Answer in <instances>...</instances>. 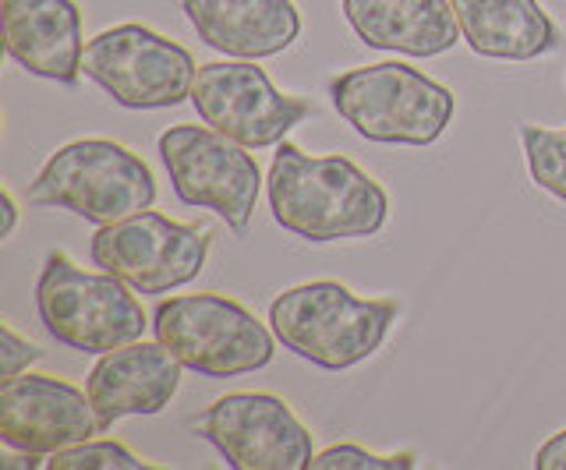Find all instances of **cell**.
I'll use <instances>...</instances> for the list:
<instances>
[{
	"label": "cell",
	"mask_w": 566,
	"mask_h": 470,
	"mask_svg": "<svg viewBox=\"0 0 566 470\" xmlns=\"http://www.w3.org/2000/svg\"><path fill=\"white\" fill-rule=\"evenodd\" d=\"M209 248V223H181L153 209L103 223L88 241L93 266L120 276L138 293H170L191 284L206 269Z\"/></svg>",
	"instance_id": "9c48e42d"
},
{
	"label": "cell",
	"mask_w": 566,
	"mask_h": 470,
	"mask_svg": "<svg viewBox=\"0 0 566 470\" xmlns=\"http://www.w3.org/2000/svg\"><path fill=\"white\" fill-rule=\"evenodd\" d=\"M29 202L67 209L88 223H117L146 213L156 202L153 167L114 138H78L43 163L29 184Z\"/></svg>",
	"instance_id": "277c9868"
},
{
	"label": "cell",
	"mask_w": 566,
	"mask_h": 470,
	"mask_svg": "<svg viewBox=\"0 0 566 470\" xmlns=\"http://www.w3.org/2000/svg\"><path fill=\"white\" fill-rule=\"evenodd\" d=\"M195 435L238 470H308L312 431L276 393H227L195 417Z\"/></svg>",
	"instance_id": "8fae6325"
},
{
	"label": "cell",
	"mask_w": 566,
	"mask_h": 470,
	"mask_svg": "<svg viewBox=\"0 0 566 470\" xmlns=\"http://www.w3.org/2000/svg\"><path fill=\"white\" fill-rule=\"evenodd\" d=\"M418 467V452H371L354 442H336L323 452H315L308 470H411Z\"/></svg>",
	"instance_id": "ffe728a7"
},
{
	"label": "cell",
	"mask_w": 566,
	"mask_h": 470,
	"mask_svg": "<svg viewBox=\"0 0 566 470\" xmlns=\"http://www.w3.org/2000/svg\"><path fill=\"white\" fill-rule=\"evenodd\" d=\"M191 107L202 117V125L230 135L248 149L280 146L301 120L315 114L312 99L280 93L265 67L241 57L199 64Z\"/></svg>",
	"instance_id": "30bf717a"
},
{
	"label": "cell",
	"mask_w": 566,
	"mask_h": 470,
	"mask_svg": "<svg viewBox=\"0 0 566 470\" xmlns=\"http://www.w3.org/2000/svg\"><path fill=\"white\" fill-rule=\"evenodd\" d=\"M35 361H43L40 346H35L32 340H25V337H18L11 322L0 325V375H4V378L22 375Z\"/></svg>",
	"instance_id": "44dd1931"
},
{
	"label": "cell",
	"mask_w": 566,
	"mask_h": 470,
	"mask_svg": "<svg viewBox=\"0 0 566 470\" xmlns=\"http://www.w3.org/2000/svg\"><path fill=\"white\" fill-rule=\"evenodd\" d=\"M397 319V301L358 298L340 280L297 284L270 301V329L283 351L323 372H347L368 361Z\"/></svg>",
	"instance_id": "7a4b0ae2"
},
{
	"label": "cell",
	"mask_w": 566,
	"mask_h": 470,
	"mask_svg": "<svg viewBox=\"0 0 566 470\" xmlns=\"http://www.w3.org/2000/svg\"><path fill=\"white\" fill-rule=\"evenodd\" d=\"M181 11L206 46L241 61L276 57L301 36L294 0H181Z\"/></svg>",
	"instance_id": "9a60e30c"
},
{
	"label": "cell",
	"mask_w": 566,
	"mask_h": 470,
	"mask_svg": "<svg viewBox=\"0 0 566 470\" xmlns=\"http://www.w3.org/2000/svg\"><path fill=\"white\" fill-rule=\"evenodd\" d=\"M336 114L376 146H432L450 128L457 96L400 61H379L329 82Z\"/></svg>",
	"instance_id": "3957f363"
},
{
	"label": "cell",
	"mask_w": 566,
	"mask_h": 470,
	"mask_svg": "<svg viewBox=\"0 0 566 470\" xmlns=\"http://www.w3.org/2000/svg\"><path fill=\"white\" fill-rule=\"evenodd\" d=\"M185 364L174 357L170 346L135 340L117 351L99 354L93 372L85 378L88 399H93L99 428H114L120 417L132 414H159L181 389Z\"/></svg>",
	"instance_id": "4fadbf2b"
},
{
	"label": "cell",
	"mask_w": 566,
	"mask_h": 470,
	"mask_svg": "<svg viewBox=\"0 0 566 470\" xmlns=\"http://www.w3.org/2000/svg\"><path fill=\"white\" fill-rule=\"evenodd\" d=\"M4 46L35 78L75 85L82 72V11L75 0H4Z\"/></svg>",
	"instance_id": "5bb4252c"
},
{
	"label": "cell",
	"mask_w": 566,
	"mask_h": 470,
	"mask_svg": "<svg viewBox=\"0 0 566 470\" xmlns=\"http://www.w3.org/2000/svg\"><path fill=\"white\" fill-rule=\"evenodd\" d=\"M460 40L489 61H538L559 46L542 0H450Z\"/></svg>",
	"instance_id": "e0dca14e"
},
{
	"label": "cell",
	"mask_w": 566,
	"mask_h": 470,
	"mask_svg": "<svg viewBox=\"0 0 566 470\" xmlns=\"http://www.w3.org/2000/svg\"><path fill=\"white\" fill-rule=\"evenodd\" d=\"M521 142L535 188L566 202V128L521 125Z\"/></svg>",
	"instance_id": "ac0fdd59"
},
{
	"label": "cell",
	"mask_w": 566,
	"mask_h": 470,
	"mask_svg": "<svg viewBox=\"0 0 566 470\" xmlns=\"http://www.w3.org/2000/svg\"><path fill=\"white\" fill-rule=\"evenodd\" d=\"M82 72L124 110H167L191 99L199 67L188 50L164 32L124 22L85 43Z\"/></svg>",
	"instance_id": "52a82bcc"
},
{
	"label": "cell",
	"mask_w": 566,
	"mask_h": 470,
	"mask_svg": "<svg viewBox=\"0 0 566 470\" xmlns=\"http://www.w3.org/2000/svg\"><path fill=\"white\" fill-rule=\"evenodd\" d=\"M153 463L138 460L128 446L114 439H85L64 446L46 457V470H149Z\"/></svg>",
	"instance_id": "d6986e66"
},
{
	"label": "cell",
	"mask_w": 566,
	"mask_h": 470,
	"mask_svg": "<svg viewBox=\"0 0 566 470\" xmlns=\"http://www.w3.org/2000/svg\"><path fill=\"white\" fill-rule=\"evenodd\" d=\"M273 220L308 245L376 237L389 220L386 188L340 152L312 156L294 142L273 152L265 178Z\"/></svg>",
	"instance_id": "6da1fadb"
},
{
	"label": "cell",
	"mask_w": 566,
	"mask_h": 470,
	"mask_svg": "<svg viewBox=\"0 0 566 470\" xmlns=\"http://www.w3.org/2000/svg\"><path fill=\"white\" fill-rule=\"evenodd\" d=\"M159 160L185 205L212 209L234 234L248 231L262 191V170L248 146L209 125H177L159 135Z\"/></svg>",
	"instance_id": "ba28073f"
},
{
	"label": "cell",
	"mask_w": 566,
	"mask_h": 470,
	"mask_svg": "<svg viewBox=\"0 0 566 470\" xmlns=\"http://www.w3.org/2000/svg\"><path fill=\"white\" fill-rule=\"evenodd\" d=\"M350 32L371 50L439 57L460 43L450 0H340Z\"/></svg>",
	"instance_id": "2e32d148"
},
{
	"label": "cell",
	"mask_w": 566,
	"mask_h": 470,
	"mask_svg": "<svg viewBox=\"0 0 566 470\" xmlns=\"http://www.w3.org/2000/svg\"><path fill=\"white\" fill-rule=\"evenodd\" d=\"M135 293L114 273H88L64 252H50L35 280V311L46 333L67 351L106 354L142 340L153 325Z\"/></svg>",
	"instance_id": "5b68a950"
},
{
	"label": "cell",
	"mask_w": 566,
	"mask_h": 470,
	"mask_svg": "<svg viewBox=\"0 0 566 470\" xmlns=\"http://www.w3.org/2000/svg\"><path fill=\"white\" fill-rule=\"evenodd\" d=\"M538 470H566V428L556 431L553 439H545L535 452Z\"/></svg>",
	"instance_id": "7402d4cb"
},
{
	"label": "cell",
	"mask_w": 566,
	"mask_h": 470,
	"mask_svg": "<svg viewBox=\"0 0 566 470\" xmlns=\"http://www.w3.org/2000/svg\"><path fill=\"white\" fill-rule=\"evenodd\" d=\"M156 340L206 378L259 372L276 354V333L227 293H177L153 311Z\"/></svg>",
	"instance_id": "8992f818"
},
{
	"label": "cell",
	"mask_w": 566,
	"mask_h": 470,
	"mask_svg": "<svg viewBox=\"0 0 566 470\" xmlns=\"http://www.w3.org/2000/svg\"><path fill=\"white\" fill-rule=\"evenodd\" d=\"M0 202H4V231H0V237H11L18 226V202L8 188H4V195H0Z\"/></svg>",
	"instance_id": "603a6c76"
},
{
	"label": "cell",
	"mask_w": 566,
	"mask_h": 470,
	"mask_svg": "<svg viewBox=\"0 0 566 470\" xmlns=\"http://www.w3.org/2000/svg\"><path fill=\"white\" fill-rule=\"evenodd\" d=\"M99 417L88 389L57 375H11L0 386V439L8 449L50 457L99 435Z\"/></svg>",
	"instance_id": "7c38bea8"
}]
</instances>
